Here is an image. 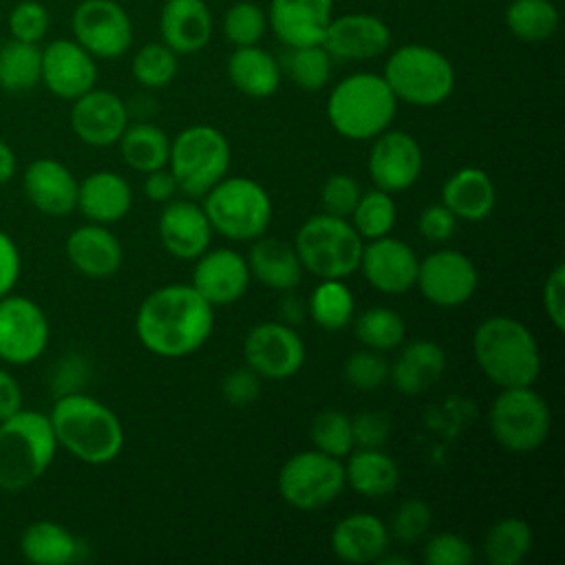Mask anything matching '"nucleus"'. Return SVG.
<instances>
[{"instance_id":"obj_1","label":"nucleus","mask_w":565,"mask_h":565,"mask_svg":"<svg viewBox=\"0 0 565 565\" xmlns=\"http://www.w3.org/2000/svg\"><path fill=\"white\" fill-rule=\"evenodd\" d=\"M214 329V307L192 285H163L137 309L135 333L159 358H185L199 351Z\"/></svg>"},{"instance_id":"obj_59","label":"nucleus","mask_w":565,"mask_h":565,"mask_svg":"<svg viewBox=\"0 0 565 565\" xmlns=\"http://www.w3.org/2000/svg\"><path fill=\"white\" fill-rule=\"evenodd\" d=\"M280 311H282V316H285L289 322H300V320H302V307L298 305V298H294V296H289V298L282 300Z\"/></svg>"},{"instance_id":"obj_54","label":"nucleus","mask_w":565,"mask_h":565,"mask_svg":"<svg viewBox=\"0 0 565 565\" xmlns=\"http://www.w3.org/2000/svg\"><path fill=\"white\" fill-rule=\"evenodd\" d=\"M455 227L457 216L444 203H433L424 207L417 218L419 234L430 243H446L455 234Z\"/></svg>"},{"instance_id":"obj_28","label":"nucleus","mask_w":565,"mask_h":565,"mask_svg":"<svg viewBox=\"0 0 565 565\" xmlns=\"http://www.w3.org/2000/svg\"><path fill=\"white\" fill-rule=\"evenodd\" d=\"M446 371V351L433 340L406 342L395 362L388 366V380L402 395H419L428 391Z\"/></svg>"},{"instance_id":"obj_36","label":"nucleus","mask_w":565,"mask_h":565,"mask_svg":"<svg viewBox=\"0 0 565 565\" xmlns=\"http://www.w3.org/2000/svg\"><path fill=\"white\" fill-rule=\"evenodd\" d=\"M508 31L527 44L550 40L558 29V9L552 0H512L505 7Z\"/></svg>"},{"instance_id":"obj_58","label":"nucleus","mask_w":565,"mask_h":565,"mask_svg":"<svg viewBox=\"0 0 565 565\" xmlns=\"http://www.w3.org/2000/svg\"><path fill=\"white\" fill-rule=\"evenodd\" d=\"M15 168H18L15 152L11 150V146L7 141L0 139V185L11 181V177L15 174Z\"/></svg>"},{"instance_id":"obj_43","label":"nucleus","mask_w":565,"mask_h":565,"mask_svg":"<svg viewBox=\"0 0 565 565\" xmlns=\"http://www.w3.org/2000/svg\"><path fill=\"white\" fill-rule=\"evenodd\" d=\"M132 77L146 88H163L179 73L177 53L163 42H146L132 57Z\"/></svg>"},{"instance_id":"obj_60","label":"nucleus","mask_w":565,"mask_h":565,"mask_svg":"<svg viewBox=\"0 0 565 565\" xmlns=\"http://www.w3.org/2000/svg\"><path fill=\"white\" fill-rule=\"evenodd\" d=\"M380 2H382V0H380Z\"/></svg>"},{"instance_id":"obj_20","label":"nucleus","mask_w":565,"mask_h":565,"mask_svg":"<svg viewBox=\"0 0 565 565\" xmlns=\"http://www.w3.org/2000/svg\"><path fill=\"white\" fill-rule=\"evenodd\" d=\"M128 126V110L119 95L104 88H90L73 99L71 128L79 141L93 148H106L119 141Z\"/></svg>"},{"instance_id":"obj_13","label":"nucleus","mask_w":565,"mask_h":565,"mask_svg":"<svg viewBox=\"0 0 565 565\" xmlns=\"http://www.w3.org/2000/svg\"><path fill=\"white\" fill-rule=\"evenodd\" d=\"M49 335V318L35 300L13 294L0 298V360L13 366L35 362Z\"/></svg>"},{"instance_id":"obj_52","label":"nucleus","mask_w":565,"mask_h":565,"mask_svg":"<svg viewBox=\"0 0 565 565\" xmlns=\"http://www.w3.org/2000/svg\"><path fill=\"white\" fill-rule=\"evenodd\" d=\"M353 441L360 448H382L391 437V417L380 411H364L351 419Z\"/></svg>"},{"instance_id":"obj_35","label":"nucleus","mask_w":565,"mask_h":565,"mask_svg":"<svg viewBox=\"0 0 565 565\" xmlns=\"http://www.w3.org/2000/svg\"><path fill=\"white\" fill-rule=\"evenodd\" d=\"M117 143L124 161L137 172L148 174L152 170L168 166L170 139L161 128L152 124L126 126Z\"/></svg>"},{"instance_id":"obj_39","label":"nucleus","mask_w":565,"mask_h":565,"mask_svg":"<svg viewBox=\"0 0 565 565\" xmlns=\"http://www.w3.org/2000/svg\"><path fill=\"white\" fill-rule=\"evenodd\" d=\"M532 550V527L516 516L497 521L483 539V556L490 565H519Z\"/></svg>"},{"instance_id":"obj_31","label":"nucleus","mask_w":565,"mask_h":565,"mask_svg":"<svg viewBox=\"0 0 565 565\" xmlns=\"http://www.w3.org/2000/svg\"><path fill=\"white\" fill-rule=\"evenodd\" d=\"M227 77L234 88L247 97H271L282 79L280 62L258 44L236 46L227 60Z\"/></svg>"},{"instance_id":"obj_24","label":"nucleus","mask_w":565,"mask_h":565,"mask_svg":"<svg viewBox=\"0 0 565 565\" xmlns=\"http://www.w3.org/2000/svg\"><path fill=\"white\" fill-rule=\"evenodd\" d=\"M159 241L168 254L181 260L199 258L212 243V225L201 205L170 201L159 214Z\"/></svg>"},{"instance_id":"obj_34","label":"nucleus","mask_w":565,"mask_h":565,"mask_svg":"<svg viewBox=\"0 0 565 565\" xmlns=\"http://www.w3.org/2000/svg\"><path fill=\"white\" fill-rule=\"evenodd\" d=\"M20 552L33 565H68L79 558V541L68 527L42 519L24 527Z\"/></svg>"},{"instance_id":"obj_8","label":"nucleus","mask_w":565,"mask_h":565,"mask_svg":"<svg viewBox=\"0 0 565 565\" xmlns=\"http://www.w3.org/2000/svg\"><path fill=\"white\" fill-rule=\"evenodd\" d=\"M382 77L395 99L413 106H437L446 102L455 88V68L450 60L426 44H404L395 49Z\"/></svg>"},{"instance_id":"obj_46","label":"nucleus","mask_w":565,"mask_h":565,"mask_svg":"<svg viewBox=\"0 0 565 565\" xmlns=\"http://www.w3.org/2000/svg\"><path fill=\"white\" fill-rule=\"evenodd\" d=\"M342 375L349 386H353L362 393L377 391L388 380V362L384 360V355L380 351L364 347L362 351H355L344 360Z\"/></svg>"},{"instance_id":"obj_17","label":"nucleus","mask_w":565,"mask_h":565,"mask_svg":"<svg viewBox=\"0 0 565 565\" xmlns=\"http://www.w3.org/2000/svg\"><path fill=\"white\" fill-rule=\"evenodd\" d=\"M419 258L413 247L391 234L369 241L362 247L360 271L364 280L382 294H404L415 287Z\"/></svg>"},{"instance_id":"obj_56","label":"nucleus","mask_w":565,"mask_h":565,"mask_svg":"<svg viewBox=\"0 0 565 565\" xmlns=\"http://www.w3.org/2000/svg\"><path fill=\"white\" fill-rule=\"evenodd\" d=\"M177 181L172 177V172L168 168H159L146 174V183H143V192L150 201L154 203H166L174 196L177 192Z\"/></svg>"},{"instance_id":"obj_51","label":"nucleus","mask_w":565,"mask_h":565,"mask_svg":"<svg viewBox=\"0 0 565 565\" xmlns=\"http://www.w3.org/2000/svg\"><path fill=\"white\" fill-rule=\"evenodd\" d=\"M260 393V375L254 373L247 364L232 369L221 380V397L236 408L249 406Z\"/></svg>"},{"instance_id":"obj_6","label":"nucleus","mask_w":565,"mask_h":565,"mask_svg":"<svg viewBox=\"0 0 565 565\" xmlns=\"http://www.w3.org/2000/svg\"><path fill=\"white\" fill-rule=\"evenodd\" d=\"M362 236L349 218L316 214L307 218L294 238V249L302 269L320 280H344L360 267Z\"/></svg>"},{"instance_id":"obj_26","label":"nucleus","mask_w":565,"mask_h":565,"mask_svg":"<svg viewBox=\"0 0 565 565\" xmlns=\"http://www.w3.org/2000/svg\"><path fill=\"white\" fill-rule=\"evenodd\" d=\"M388 539L391 534L382 519L369 512H353L333 525L329 541L340 561L364 565L380 561L388 550Z\"/></svg>"},{"instance_id":"obj_12","label":"nucleus","mask_w":565,"mask_h":565,"mask_svg":"<svg viewBox=\"0 0 565 565\" xmlns=\"http://www.w3.org/2000/svg\"><path fill=\"white\" fill-rule=\"evenodd\" d=\"M73 40L93 57H121L132 44V22L115 0H82L71 15Z\"/></svg>"},{"instance_id":"obj_49","label":"nucleus","mask_w":565,"mask_h":565,"mask_svg":"<svg viewBox=\"0 0 565 565\" xmlns=\"http://www.w3.org/2000/svg\"><path fill=\"white\" fill-rule=\"evenodd\" d=\"M422 561L428 565H470L475 561V550L463 536L455 532H439L426 541Z\"/></svg>"},{"instance_id":"obj_47","label":"nucleus","mask_w":565,"mask_h":565,"mask_svg":"<svg viewBox=\"0 0 565 565\" xmlns=\"http://www.w3.org/2000/svg\"><path fill=\"white\" fill-rule=\"evenodd\" d=\"M433 512L430 505L422 499H406L397 505L393 521H391V532L399 543H419L430 527Z\"/></svg>"},{"instance_id":"obj_48","label":"nucleus","mask_w":565,"mask_h":565,"mask_svg":"<svg viewBox=\"0 0 565 565\" xmlns=\"http://www.w3.org/2000/svg\"><path fill=\"white\" fill-rule=\"evenodd\" d=\"M9 33L13 40L38 44L51 24L49 9L38 0H22L9 13Z\"/></svg>"},{"instance_id":"obj_57","label":"nucleus","mask_w":565,"mask_h":565,"mask_svg":"<svg viewBox=\"0 0 565 565\" xmlns=\"http://www.w3.org/2000/svg\"><path fill=\"white\" fill-rule=\"evenodd\" d=\"M22 408L20 382L4 369H0V422Z\"/></svg>"},{"instance_id":"obj_38","label":"nucleus","mask_w":565,"mask_h":565,"mask_svg":"<svg viewBox=\"0 0 565 565\" xmlns=\"http://www.w3.org/2000/svg\"><path fill=\"white\" fill-rule=\"evenodd\" d=\"M307 311L318 327L327 331H340L353 320V311H355L353 291L342 280H335V278L322 280L311 291L307 300Z\"/></svg>"},{"instance_id":"obj_22","label":"nucleus","mask_w":565,"mask_h":565,"mask_svg":"<svg viewBox=\"0 0 565 565\" xmlns=\"http://www.w3.org/2000/svg\"><path fill=\"white\" fill-rule=\"evenodd\" d=\"M22 188L29 203L46 216H66L77 207L79 181L57 159H33L22 174Z\"/></svg>"},{"instance_id":"obj_2","label":"nucleus","mask_w":565,"mask_h":565,"mask_svg":"<svg viewBox=\"0 0 565 565\" xmlns=\"http://www.w3.org/2000/svg\"><path fill=\"white\" fill-rule=\"evenodd\" d=\"M51 428L66 452L88 466H104L117 459L124 448V426L104 402L71 391L55 399Z\"/></svg>"},{"instance_id":"obj_9","label":"nucleus","mask_w":565,"mask_h":565,"mask_svg":"<svg viewBox=\"0 0 565 565\" xmlns=\"http://www.w3.org/2000/svg\"><path fill=\"white\" fill-rule=\"evenodd\" d=\"M230 159L227 137L207 124H194L170 141L168 170L181 192L203 196L227 174Z\"/></svg>"},{"instance_id":"obj_27","label":"nucleus","mask_w":565,"mask_h":565,"mask_svg":"<svg viewBox=\"0 0 565 565\" xmlns=\"http://www.w3.org/2000/svg\"><path fill=\"white\" fill-rule=\"evenodd\" d=\"M66 258L88 278H108L121 267L124 247L106 225L88 223L68 234Z\"/></svg>"},{"instance_id":"obj_4","label":"nucleus","mask_w":565,"mask_h":565,"mask_svg":"<svg viewBox=\"0 0 565 565\" xmlns=\"http://www.w3.org/2000/svg\"><path fill=\"white\" fill-rule=\"evenodd\" d=\"M397 110V99L377 73H351L342 77L327 97L331 128L353 141H369L384 132Z\"/></svg>"},{"instance_id":"obj_37","label":"nucleus","mask_w":565,"mask_h":565,"mask_svg":"<svg viewBox=\"0 0 565 565\" xmlns=\"http://www.w3.org/2000/svg\"><path fill=\"white\" fill-rule=\"evenodd\" d=\"M42 49L31 42L7 40L0 44V88L7 93H24L40 84Z\"/></svg>"},{"instance_id":"obj_41","label":"nucleus","mask_w":565,"mask_h":565,"mask_svg":"<svg viewBox=\"0 0 565 565\" xmlns=\"http://www.w3.org/2000/svg\"><path fill=\"white\" fill-rule=\"evenodd\" d=\"M358 340L373 351H393L406 340L404 318L388 307H371L355 318Z\"/></svg>"},{"instance_id":"obj_33","label":"nucleus","mask_w":565,"mask_h":565,"mask_svg":"<svg viewBox=\"0 0 565 565\" xmlns=\"http://www.w3.org/2000/svg\"><path fill=\"white\" fill-rule=\"evenodd\" d=\"M247 267L256 280L276 291H291L302 278V265L294 245L278 238H254Z\"/></svg>"},{"instance_id":"obj_7","label":"nucleus","mask_w":565,"mask_h":565,"mask_svg":"<svg viewBox=\"0 0 565 565\" xmlns=\"http://www.w3.org/2000/svg\"><path fill=\"white\" fill-rule=\"evenodd\" d=\"M203 212L214 232L230 241H254L271 223L267 190L247 177H223L203 194Z\"/></svg>"},{"instance_id":"obj_44","label":"nucleus","mask_w":565,"mask_h":565,"mask_svg":"<svg viewBox=\"0 0 565 565\" xmlns=\"http://www.w3.org/2000/svg\"><path fill=\"white\" fill-rule=\"evenodd\" d=\"M309 437H311L316 450H320L324 455H331L335 459L347 457L355 446L351 417L342 411H335V408L322 411L313 417L311 428H309Z\"/></svg>"},{"instance_id":"obj_5","label":"nucleus","mask_w":565,"mask_h":565,"mask_svg":"<svg viewBox=\"0 0 565 565\" xmlns=\"http://www.w3.org/2000/svg\"><path fill=\"white\" fill-rule=\"evenodd\" d=\"M57 439L49 415L20 408L0 422V490L33 486L53 463Z\"/></svg>"},{"instance_id":"obj_53","label":"nucleus","mask_w":565,"mask_h":565,"mask_svg":"<svg viewBox=\"0 0 565 565\" xmlns=\"http://www.w3.org/2000/svg\"><path fill=\"white\" fill-rule=\"evenodd\" d=\"M543 311L558 333L565 331V265L558 263L543 285Z\"/></svg>"},{"instance_id":"obj_29","label":"nucleus","mask_w":565,"mask_h":565,"mask_svg":"<svg viewBox=\"0 0 565 565\" xmlns=\"http://www.w3.org/2000/svg\"><path fill=\"white\" fill-rule=\"evenodd\" d=\"M132 205L130 183L113 172L97 170L90 172L77 188V207L90 223L108 225L121 221Z\"/></svg>"},{"instance_id":"obj_42","label":"nucleus","mask_w":565,"mask_h":565,"mask_svg":"<svg viewBox=\"0 0 565 565\" xmlns=\"http://www.w3.org/2000/svg\"><path fill=\"white\" fill-rule=\"evenodd\" d=\"M349 218L362 238L373 241V238L391 234L395 218H397V207H395L391 192L375 188V190L360 194L358 205L353 207Z\"/></svg>"},{"instance_id":"obj_14","label":"nucleus","mask_w":565,"mask_h":565,"mask_svg":"<svg viewBox=\"0 0 565 565\" xmlns=\"http://www.w3.org/2000/svg\"><path fill=\"white\" fill-rule=\"evenodd\" d=\"M305 355L302 338L287 322H260L243 340L245 364L265 380L294 377Z\"/></svg>"},{"instance_id":"obj_11","label":"nucleus","mask_w":565,"mask_h":565,"mask_svg":"<svg viewBox=\"0 0 565 565\" xmlns=\"http://www.w3.org/2000/svg\"><path fill=\"white\" fill-rule=\"evenodd\" d=\"M342 490V461L316 448L291 455L278 472V494L285 503L302 512L329 505Z\"/></svg>"},{"instance_id":"obj_15","label":"nucleus","mask_w":565,"mask_h":565,"mask_svg":"<svg viewBox=\"0 0 565 565\" xmlns=\"http://www.w3.org/2000/svg\"><path fill=\"white\" fill-rule=\"evenodd\" d=\"M479 274L475 263L457 249H437L419 260L415 287L422 296L444 309L459 307L477 291Z\"/></svg>"},{"instance_id":"obj_25","label":"nucleus","mask_w":565,"mask_h":565,"mask_svg":"<svg viewBox=\"0 0 565 565\" xmlns=\"http://www.w3.org/2000/svg\"><path fill=\"white\" fill-rule=\"evenodd\" d=\"M212 11L205 0H166L161 7V40L177 55H190L205 49L212 40Z\"/></svg>"},{"instance_id":"obj_45","label":"nucleus","mask_w":565,"mask_h":565,"mask_svg":"<svg viewBox=\"0 0 565 565\" xmlns=\"http://www.w3.org/2000/svg\"><path fill=\"white\" fill-rule=\"evenodd\" d=\"M223 35L230 44L236 46H252L258 44L267 29V13L260 4L252 0H238L223 13L221 22Z\"/></svg>"},{"instance_id":"obj_18","label":"nucleus","mask_w":565,"mask_h":565,"mask_svg":"<svg viewBox=\"0 0 565 565\" xmlns=\"http://www.w3.org/2000/svg\"><path fill=\"white\" fill-rule=\"evenodd\" d=\"M40 82L60 99H77L95 88L97 64L95 57L75 40H53L42 49Z\"/></svg>"},{"instance_id":"obj_55","label":"nucleus","mask_w":565,"mask_h":565,"mask_svg":"<svg viewBox=\"0 0 565 565\" xmlns=\"http://www.w3.org/2000/svg\"><path fill=\"white\" fill-rule=\"evenodd\" d=\"M20 278V252L15 241L0 230V298L11 294Z\"/></svg>"},{"instance_id":"obj_23","label":"nucleus","mask_w":565,"mask_h":565,"mask_svg":"<svg viewBox=\"0 0 565 565\" xmlns=\"http://www.w3.org/2000/svg\"><path fill=\"white\" fill-rule=\"evenodd\" d=\"M333 0H271L267 26L285 46L322 44Z\"/></svg>"},{"instance_id":"obj_16","label":"nucleus","mask_w":565,"mask_h":565,"mask_svg":"<svg viewBox=\"0 0 565 565\" xmlns=\"http://www.w3.org/2000/svg\"><path fill=\"white\" fill-rule=\"evenodd\" d=\"M424 152L417 139L404 130H384L373 139L369 174L384 192L408 190L422 174Z\"/></svg>"},{"instance_id":"obj_32","label":"nucleus","mask_w":565,"mask_h":565,"mask_svg":"<svg viewBox=\"0 0 565 565\" xmlns=\"http://www.w3.org/2000/svg\"><path fill=\"white\" fill-rule=\"evenodd\" d=\"M344 486L366 499H382L399 486L397 461L380 448H360L347 455Z\"/></svg>"},{"instance_id":"obj_40","label":"nucleus","mask_w":565,"mask_h":565,"mask_svg":"<svg viewBox=\"0 0 565 565\" xmlns=\"http://www.w3.org/2000/svg\"><path fill=\"white\" fill-rule=\"evenodd\" d=\"M280 68L287 73V77L298 88L313 93L329 84L333 57L329 55V51L322 44L287 46Z\"/></svg>"},{"instance_id":"obj_30","label":"nucleus","mask_w":565,"mask_h":565,"mask_svg":"<svg viewBox=\"0 0 565 565\" xmlns=\"http://www.w3.org/2000/svg\"><path fill=\"white\" fill-rule=\"evenodd\" d=\"M441 203L461 221H483L497 205L494 181L481 168H461L446 179L441 188Z\"/></svg>"},{"instance_id":"obj_50","label":"nucleus","mask_w":565,"mask_h":565,"mask_svg":"<svg viewBox=\"0 0 565 565\" xmlns=\"http://www.w3.org/2000/svg\"><path fill=\"white\" fill-rule=\"evenodd\" d=\"M362 190L358 185V181L344 172L331 174L320 192V203L324 214L331 216H340V218H349L353 207L358 205Z\"/></svg>"},{"instance_id":"obj_21","label":"nucleus","mask_w":565,"mask_h":565,"mask_svg":"<svg viewBox=\"0 0 565 565\" xmlns=\"http://www.w3.org/2000/svg\"><path fill=\"white\" fill-rule=\"evenodd\" d=\"M391 44L388 24L371 13H344L331 18L322 46L333 60H371Z\"/></svg>"},{"instance_id":"obj_19","label":"nucleus","mask_w":565,"mask_h":565,"mask_svg":"<svg viewBox=\"0 0 565 565\" xmlns=\"http://www.w3.org/2000/svg\"><path fill=\"white\" fill-rule=\"evenodd\" d=\"M252 280L247 260L230 249H205L192 269V287L212 307H225L243 298Z\"/></svg>"},{"instance_id":"obj_10","label":"nucleus","mask_w":565,"mask_h":565,"mask_svg":"<svg viewBox=\"0 0 565 565\" xmlns=\"http://www.w3.org/2000/svg\"><path fill=\"white\" fill-rule=\"evenodd\" d=\"M488 426L499 446L510 452L541 448L552 428V413L543 395L532 386H510L492 399Z\"/></svg>"},{"instance_id":"obj_3","label":"nucleus","mask_w":565,"mask_h":565,"mask_svg":"<svg viewBox=\"0 0 565 565\" xmlns=\"http://www.w3.org/2000/svg\"><path fill=\"white\" fill-rule=\"evenodd\" d=\"M472 353L483 375L499 388L532 386L541 371L536 338L510 316L486 318L475 329Z\"/></svg>"}]
</instances>
